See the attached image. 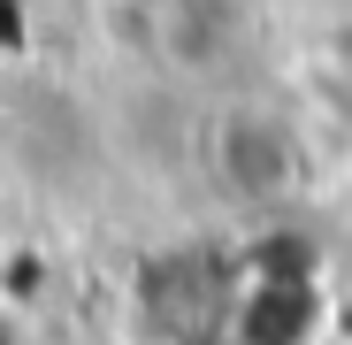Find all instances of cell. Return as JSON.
I'll return each instance as SVG.
<instances>
[{
  "label": "cell",
  "instance_id": "1",
  "mask_svg": "<svg viewBox=\"0 0 352 345\" xmlns=\"http://www.w3.org/2000/svg\"><path fill=\"white\" fill-rule=\"evenodd\" d=\"M207 177L238 200V207H283L307 185V138L299 123H283L276 107L238 100L207 123Z\"/></svg>",
  "mask_w": 352,
  "mask_h": 345
},
{
  "label": "cell",
  "instance_id": "2",
  "mask_svg": "<svg viewBox=\"0 0 352 345\" xmlns=\"http://www.w3.org/2000/svg\"><path fill=\"white\" fill-rule=\"evenodd\" d=\"M307 54H314V77L352 107V0H337V8L314 23V46Z\"/></svg>",
  "mask_w": 352,
  "mask_h": 345
},
{
  "label": "cell",
  "instance_id": "3",
  "mask_svg": "<svg viewBox=\"0 0 352 345\" xmlns=\"http://www.w3.org/2000/svg\"><path fill=\"white\" fill-rule=\"evenodd\" d=\"M0 345H46V337H38V315H31L16 292H0Z\"/></svg>",
  "mask_w": 352,
  "mask_h": 345
}]
</instances>
